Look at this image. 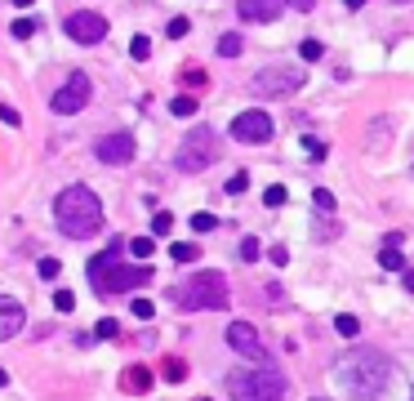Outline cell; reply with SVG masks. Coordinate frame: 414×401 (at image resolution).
<instances>
[{
	"label": "cell",
	"instance_id": "obj_44",
	"mask_svg": "<svg viewBox=\"0 0 414 401\" xmlns=\"http://www.w3.org/2000/svg\"><path fill=\"white\" fill-rule=\"evenodd\" d=\"M197 401H210V397H197Z\"/></svg>",
	"mask_w": 414,
	"mask_h": 401
},
{
	"label": "cell",
	"instance_id": "obj_30",
	"mask_svg": "<svg viewBox=\"0 0 414 401\" xmlns=\"http://www.w3.org/2000/svg\"><path fill=\"white\" fill-rule=\"evenodd\" d=\"M192 227H197V232H214V227H218V218L201 210V214H192Z\"/></svg>",
	"mask_w": 414,
	"mask_h": 401
},
{
	"label": "cell",
	"instance_id": "obj_14",
	"mask_svg": "<svg viewBox=\"0 0 414 401\" xmlns=\"http://www.w3.org/2000/svg\"><path fill=\"white\" fill-rule=\"evenodd\" d=\"M285 0H236V14L245 22H276Z\"/></svg>",
	"mask_w": 414,
	"mask_h": 401
},
{
	"label": "cell",
	"instance_id": "obj_32",
	"mask_svg": "<svg viewBox=\"0 0 414 401\" xmlns=\"http://www.w3.org/2000/svg\"><path fill=\"white\" fill-rule=\"evenodd\" d=\"M54 308H58V312H71V308H76V295H71V290H58V295H54Z\"/></svg>",
	"mask_w": 414,
	"mask_h": 401
},
{
	"label": "cell",
	"instance_id": "obj_37",
	"mask_svg": "<svg viewBox=\"0 0 414 401\" xmlns=\"http://www.w3.org/2000/svg\"><path fill=\"white\" fill-rule=\"evenodd\" d=\"M0 120H5V125H14V129L22 125V116L14 112V107H5V103H0Z\"/></svg>",
	"mask_w": 414,
	"mask_h": 401
},
{
	"label": "cell",
	"instance_id": "obj_21",
	"mask_svg": "<svg viewBox=\"0 0 414 401\" xmlns=\"http://www.w3.org/2000/svg\"><path fill=\"white\" fill-rule=\"evenodd\" d=\"M379 263L387 267V272H406V259H401V250H397V246H383V254H379Z\"/></svg>",
	"mask_w": 414,
	"mask_h": 401
},
{
	"label": "cell",
	"instance_id": "obj_35",
	"mask_svg": "<svg viewBox=\"0 0 414 401\" xmlns=\"http://www.w3.org/2000/svg\"><path fill=\"white\" fill-rule=\"evenodd\" d=\"M31 31H36V18H14V36H18V41H27Z\"/></svg>",
	"mask_w": 414,
	"mask_h": 401
},
{
	"label": "cell",
	"instance_id": "obj_41",
	"mask_svg": "<svg viewBox=\"0 0 414 401\" xmlns=\"http://www.w3.org/2000/svg\"><path fill=\"white\" fill-rule=\"evenodd\" d=\"M14 5H18V9H27V5H31V0H14Z\"/></svg>",
	"mask_w": 414,
	"mask_h": 401
},
{
	"label": "cell",
	"instance_id": "obj_3",
	"mask_svg": "<svg viewBox=\"0 0 414 401\" xmlns=\"http://www.w3.org/2000/svg\"><path fill=\"white\" fill-rule=\"evenodd\" d=\"M152 281L148 263H120V246H107L103 254L90 259V286L99 295H125V290H138Z\"/></svg>",
	"mask_w": 414,
	"mask_h": 401
},
{
	"label": "cell",
	"instance_id": "obj_2",
	"mask_svg": "<svg viewBox=\"0 0 414 401\" xmlns=\"http://www.w3.org/2000/svg\"><path fill=\"white\" fill-rule=\"evenodd\" d=\"M338 379H343V388L357 401H374L387 388V374H392V366H387L383 352H370V348H352L348 357H338Z\"/></svg>",
	"mask_w": 414,
	"mask_h": 401
},
{
	"label": "cell",
	"instance_id": "obj_46",
	"mask_svg": "<svg viewBox=\"0 0 414 401\" xmlns=\"http://www.w3.org/2000/svg\"><path fill=\"white\" fill-rule=\"evenodd\" d=\"M410 401H414V397H410Z\"/></svg>",
	"mask_w": 414,
	"mask_h": 401
},
{
	"label": "cell",
	"instance_id": "obj_26",
	"mask_svg": "<svg viewBox=\"0 0 414 401\" xmlns=\"http://www.w3.org/2000/svg\"><path fill=\"white\" fill-rule=\"evenodd\" d=\"M129 308H134V317H138V321H152V317H156V303H152V299H134Z\"/></svg>",
	"mask_w": 414,
	"mask_h": 401
},
{
	"label": "cell",
	"instance_id": "obj_33",
	"mask_svg": "<svg viewBox=\"0 0 414 401\" xmlns=\"http://www.w3.org/2000/svg\"><path fill=\"white\" fill-rule=\"evenodd\" d=\"M58 272H63V263H58V259H41V276H45V281H58Z\"/></svg>",
	"mask_w": 414,
	"mask_h": 401
},
{
	"label": "cell",
	"instance_id": "obj_24",
	"mask_svg": "<svg viewBox=\"0 0 414 401\" xmlns=\"http://www.w3.org/2000/svg\"><path fill=\"white\" fill-rule=\"evenodd\" d=\"M263 205H267V210H281V205H285V188H281V183H272V188L263 192Z\"/></svg>",
	"mask_w": 414,
	"mask_h": 401
},
{
	"label": "cell",
	"instance_id": "obj_45",
	"mask_svg": "<svg viewBox=\"0 0 414 401\" xmlns=\"http://www.w3.org/2000/svg\"><path fill=\"white\" fill-rule=\"evenodd\" d=\"M312 401H325V397H312Z\"/></svg>",
	"mask_w": 414,
	"mask_h": 401
},
{
	"label": "cell",
	"instance_id": "obj_36",
	"mask_svg": "<svg viewBox=\"0 0 414 401\" xmlns=\"http://www.w3.org/2000/svg\"><path fill=\"white\" fill-rule=\"evenodd\" d=\"M241 259H245V263H254V259H259V241H254V237H245V241H241Z\"/></svg>",
	"mask_w": 414,
	"mask_h": 401
},
{
	"label": "cell",
	"instance_id": "obj_39",
	"mask_svg": "<svg viewBox=\"0 0 414 401\" xmlns=\"http://www.w3.org/2000/svg\"><path fill=\"white\" fill-rule=\"evenodd\" d=\"M285 5H290V9H299V14H308V9L316 5V0H285Z\"/></svg>",
	"mask_w": 414,
	"mask_h": 401
},
{
	"label": "cell",
	"instance_id": "obj_8",
	"mask_svg": "<svg viewBox=\"0 0 414 401\" xmlns=\"http://www.w3.org/2000/svg\"><path fill=\"white\" fill-rule=\"evenodd\" d=\"M90 94H94V85H90V76H85V71H71V76L58 85V94L50 99V107L58 116H76L85 103H90Z\"/></svg>",
	"mask_w": 414,
	"mask_h": 401
},
{
	"label": "cell",
	"instance_id": "obj_42",
	"mask_svg": "<svg viewBox=\"0 0 414 401\" xmlns=\"http://www.w3.org/2000/svg\"><path fill=\"white\" fill-rule=\"evenodd\" d=\"M5 384H9V374H5V370H0V388H5Z\"/></svg>",
	"mask_w": 414,
	"mask_h": 401
},
{
	"label": "cell",
	"instance_id": "obj_15",
	"mask_svg": "<svg viewBox=\"0 0 414 401\" xmlns=\"http://www.w3.org/2000/svg\"><path fill=\"white\" fill-rule=\"evenodd\" d=\"M120 388H125V393H134V397L148 393V388H152V370H148V366H129L125 374H120Z\"/></svg>",
	"mask_w": 414,
	"mask_h": 401
},
{
	"label": "cell",
	"instance_id": "obj_1",
	"mask_svg": "<svg viewBox=\"0 0 414 401\" xmlns=\"http://www.w3.org/2000/svg\"><path fill=\"white\" fill-rule=\"evenodd\" d=\"M54 223H58L63 237L85 241V237H94L103 227V201L94 197V188L71 183V188L58 192V201H54Z\"/></svg>",
	"mask_w": 414,
	"mask_h": 401
},
{
	"label": "cell",
	"instance_id": "obj_19",
	"mask_svg": "<svg viewBox=\"0 0 414 401\" xmlns=\"http://www.w3.org/2000/svg\"><path fill=\"white\" fill-rule=\"evenodd\" d=\"M334 330L343 335V339H357V335H361V321L352 317V312H338V317H334Z\"/></svg>",
	"mask_w": 414,
	"mask_h": 401
},
{
	"label": "cell",
	"instance_id": "obj_13",
	"mask_svg": "<svg viewBox=\"0 0 414 401\" xmlns=\"http://www.w3.org/2000/svg\"><path fill=\"white\" fill-rule=\"evenodd\" d=\"M22 325H27V312H22V303L14 295H0V344H9Z\"/></svg>",
	"mask_w": 414,
	"mask_h": 401
},
{
	"label": "cell",
	"instance_id": "obj_4",
	"mask_svg": "<svg viewBox=\"0 0 414 401\" xmlns=\"http://www.w3.org/2000/svg\"><path fill=\"white\" fill-rule=\"evenodd\" d=\"M227 393H232V401H285V374L272 366L232 370L227 374Z\"/></svg>",
	"mask_w": 414,
	"mask_h": 401
},
{
	"label": "cell",
	"instance_id": "obj_17",
	"mask_svg": "<svg viewBox=\"0 0 414 401\" xmlns=\"http://www.w3.org/2000/svg\"><path fill=\"white\" fill-rule=\"evenodd\" d=\"M197 94H174V99H169V112H174V116H183V120H187V116H197Z\"/></svg>",
	"mask_w": 414,
	"mask_h": 401
},
{
	"label": "cell",
	"instance_id": "obj_38",
	"mask_svg": "<svg viewBox=\"0 0 414 401\" xmlns=\"http://www.w3.org/2000/svg\"><path fill=\"white\" fill-rule=\"evenodd\" d=\"M272 263L285 267V263H290V250H285V246H272Z\"/></svg>",
	"mask_w": 414,
	"mask_h": 401
},
{
	"label": "cell",
	"instance_id": "obj_20",
	"mask_svg": "<svg viewBox=\"0 0 414 401\" xmlns=\"http://www.w3.org/2000/svg\"><path fill=\"white\" fill-rule=\"evenodd\" d=\"M129 254H134L138 263L152 259V254H156V241H152V237H134V241H129Z\"/></svg>",
	"mask_w": 414,
	"mask_h": 401
},
{
	"label": "cell",
	"instance_id": "obj_5",
	"mask_svg": "<svg viewBox=\"0 0 414 401\" xmlns=\"http://www.w3.org/2000/svg\"><path fill=\"white\" fill-rule=\"evenodd\" d=\"M174 303L183 308H227V276L223 272H192V281L174 286Z\"/></svg>",
	"mask_w": 414,
	"mask_h": 401
},
{
	"label": "cell",
	"instance_id": "obj_23",
	"mask_svg": "<svg viewBox=\"0 0 414 401\" xmlns=\"http://www.w3.org/2000/svg\"><path fill=\"white\" fill-rule=\"evenodd\" d=\"M312 201H316V214H334V192L330 188H316Z\"/></svg>",
	"mask_w": 414,
	"mask_h": 401
},
{
	"label": "cell",
	"instance_id": "obj_11",
	"mask_svg": "<svg viewBox=\"0 0 414 401\" xmlns=\"http://www.w3.org/2000/svg\"><path fill=\"white\" fill-rule=\"evenodd\" d=\"M94 156H99L103 165H129V161H134V134H129V129L103 134V139L94 143Z\"/></svg>",
	"mask_w": 414,
	"mask_h": 401
},
{
	"label": "cell",
	"instance_id": "obj_9",
	"mask_svg": "<svg viewBox=\"0 0 414 401\" xmlns=\"http://www.w3.org/2000/svg\"><path fill=\"white\" fill-rule=\"evenodd\" d=\"M227 129H232V139H236V143H245V148H259V143H267V139L276 134L272 116H267V112H259V107H250V112H241V116H236V120H232Z\"/></svg>",
	"mask_w": 414,
	"mask_h": 401
},
{
	"label": "cell",
	"instance_id": "obj_6",
	"mask_svg": "<svg viewBox=\"0 0 414 401\" xmlns=\"http://www.w3.org/2000/svg\"><path fill=\"white\" fill-rule=\"evenodd\" d=\"M303 85H308V71L299 63H272L263 71H254L250 90L259 94V99H290V94H299Z\"/></svg>",
	"mask_w": 414,
	"mask_h": 401
},
{
	"label": "cell",
	"instance_id": "obj_43",
	"mask_svg": "<svg viewBox=\"0 0 414 401\" xmlns=\"http://www.w3.org/2000/svg\"><path fill=\"white\" fill-rule=\"evenodd\" d=\"M392 5H406V0H392Z\"/></svg>",
	"mask_w": 414,
	"mask_h": 401
},
{
	"label": "cell",
	"instance_id": "obj_31",
	"mask_svg": "<svg viewBox=\"0 0 414 401\" xmlns=\"http://www.w3.org/2000/svg\"><path fill=\"white\" fill-rule=\"evenodd\" d=\"M187 27H192L187 18H169V27H165V31H169V41H183V36H187Z\"/></svg>",
	"mask_w": 414,
	"mask_h": 401
},
{
	"label": "cell",
	"instance_id": "obj_28",
	"mask_svg": "<svg viewBox=\"0 0 414 401\" xmlns=\"http://www.w3.org/2000/svg\"><path fill=\"white\" fill-rule=\"evenodd\" d=\"M169 227H174V214H169V210H156V214H152V232H161V237H165Z\"/></svg>",
	"mask_w": 414,
	"mask_h": 401
},
{
	"label": "cell",
	"instance_id": "obj_18",
	"mask_svg": "<svg viewBox=\"0 0 414 401\" xmlns=\"http://www.w3.org/2000/svg\"><path fill=\"white\" fill-rule=\"evenodd\" d=\"M241 50H245V41H241L236 31H223V36H218V54H223V58H236Z\"/></svg>",
	"mask_w": 414,
	"mask_h": 401
},
{
	"label": "cell",
	"instance_id": "obj_40",
	"mask_svg": "<svg viewBox=\"0 0 414 401\" xmlns=\"http://www.w3.org/2000/svg\"><path fill=\"white\" fill-rule=\"evenodd\" d=\"M343 5H348V9H361V5H365V0H343Z\"/></svg>",
	"mask_w": 414,
	"mask_h": 401
},
{
	"label": "cell",
	"instance_id": "obj_12",
	"mask_svg": "<svg viewBox=\"0 0 414 401\" xmlns=\"http://www.w3.org/2000/svg\"><path fill=\"white\" fill-rule=\"evenodd\" d=\"M67 36L76 45H99L107 36V18L103 14H71L67 18Z\"/></svg>",
	"mask_w": 414,
	"mask_h": 401
},
{
	"label": "cell",
	"instance_id": "obj_16",
	"mask_svg": "<svg viewBox=\"0 0 414 401\" xmlns=\"http://www.w3.org/2000/svg\"><path fill=\"white\" fill-rule=\"evenodd\" d=\"M169 259H174V263H197L201 246H197V241H174V246H169Z\"/></svg>",
	"mask_w": 414,
	"mask_h": 401
},
{
	"label": "cell",
	"instance_id": "obj_29",
	"mask_svg": "<svg viewBox=\"0 0 414 401\" xmlns=\"http://www.w3.org/2000/svg\"><path fill=\"white\" fill-rule=\"evenodd\" d=\"M245 188H250V174H245V169H236V174L227 178V192H232V197H241Z\"/></svg>",
	"mask_w": 414,
	"mask_h": 401
},
{
	"label": "cell",
	"instance_id": "obj_25",
	"mask_svg": "<svg viewBox=\"0 0 414 401\" xmlns=\"http://www.w3.org/2000/svg\"><path fill=\"white\" fill-rule=\"evenodd\" d=\"M94 335H99V339H120V321L116 317H103L99 325H94Z\"/></svg>",
	"mask_w": 414,
	"mask_h": 401
},
{
	"label": "cell",
	"instance_id": "obj_7",
	"mask_svg": "<svg viewBox=\"0 0 414 401\" xmlns=\"http://www.w3.org/2000/svg\"><path fill=\"white\" fill-rule=\"evenodd\" d=\"M218 161V134L210 125H201V129H192L187 139H183V148H178V169L183 174H201L205 165H214Z\"/></svg>",
	"mask_w": 414,
	"mask_h": 401
},
{
	"label": "cell",
	"instance_id": "obj_10",
	"mask_svg": "<svg viewBox=\"0 0 414 401\" xmlns=\"http://www.w3.org/2000/svg\"><path fill=\"white\" fill-rule=\"evenodd\" d=\"M227 348L241 352L245 361H254V366H267V348H263V339H259V330H254L250 321H232V325H227Z\"/></svg>",
	"mask_w": 414,
	"mask_h": 401
},
{
	"label": "cell",
	"instance_id": "obj_22",
	"mask_svg": "<svg viewBox=\"0 0 414 401\" xmlns=\"http://www.w3.org/2000/svg\"><path fill=\"white\" fill-rule=\"evenodd\" d=\"M299 58H303V63H316V58H325V45L321 41H303L299 45Z\"/></svg>",
	"mask_w": 414,
	"mask_h": 401
},
{
	"label": "cell",
	"instance_id": "obj_34",
	"mask_svg": "<svg viewBox=\"0 0 414 401\" xmlns=\"http://www.w3.org/2000/svg\"><path fill=\"white\" fill-rule=\"evenodd\" d=\"M178 379H183V361L169 357V361H165V384H178Z\"/></svg>",
	"mask_w": 414,
	"mask_h": 401
},
{
	"label": "cell",
	"instance_id": "obj_27",
	"mask_svg": "<svg viewBox=\"0 0 414 401\" xmlns=\"http://www.w3.org/2000/svg\"><path fill=\"white\" fill-rule=\"evenodd\" d=\"M129 54L138 58V63H143V58H152V41H148V36H134V41H129Z\"/></svg>",
	"mask_w": 414,
	"mask_h": 401
}]
</instances>
